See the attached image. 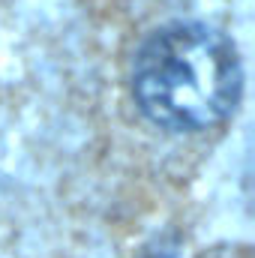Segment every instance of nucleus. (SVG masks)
I'll list each match as a JSON object with an SVG mask.
<instances>
[{
  "label": "nucleus",
  "mask_w": 255,
  "mask_h": 258,
  "mask_svg": "<svg viewBox=\"0 0 255 258\" xmlns=\"http://www.w3.org/2000/svg\"><path fill=\"white\" fill-rule=\"evenodd\" d=\"M243 87L237 48L207 24L159 27L132 63V96L147 120L171 132L222 123Z\"/></svg>",
  "instance_id": "f257e3e1"
}]
</instances>
